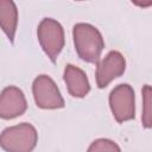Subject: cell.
<instances>
[{"label":"cell","instance_id":"cell-5","mask_svg":"<svg viewBox=\"0 0 152 152\" xmlns=\"http://www.w3.org/2000/svg\"><path fill=\"white\" fill-rule=\"evenodd\" d=\"M109 107L114 119L122 124L135 116V96L133 88L127 83L118 84L109 94Z\"/></svg>","mask_w":152,"mask_h":152},{"label":"cell","instance_id":"cell-4","mask_svg":"<svg viewBox=\"0 0 152 152\" xmlns=\"http://www.w3.org/2000/svg\"><path fill=\"white\" fill-rule=\"evenodd\" d=\"M32 93L36 104L42 109H58L65 104L57 84L45 74L38 75L33 80Z\"/></svg>","mask_w":152,"mask_h":152},{"label":"cell","instance_id":"cell-6","mask_svg":"<svg viewBox=\"0 0 152 152\" xmlns=\"http://www.w3.org/2000/svg\"><path fill=\"white\" fill-rule=\"evenodd\" d=\"M126 69V59L119 51H109L101 61L97 62L95 78L99 88H106L113 80L120 77Z\"/></svg>","mask_w":152,"mask_h":152},{"label":"cell","instance_id":"cell-11","mask_svg":"<svg viewBox=\"0 0 152 152\" xmlns=\"http://www.w3.org/2000/svg\"><path fill=\"white\" fill-rule=\"evenodd\" d=\"M87 152H121V148L110 139L99 138L89 145Z\"/></svg>","mask_w":152,"mask_h":152},{"label":"cell","instance_id":"cell-8","mask_svg":"<svg viewBox=\"0 0 152 152\" xmlns=\"http://www.w3.org/2000/svg\"><path fill=\"white\" fill-rule=\"evenodd\" d=\"M63 78L66 84L68 91L72 97L82 99L90 91V83L87 77V74L78 66L66 64Z\"/></svg>","mask_w":152,"mask_h":152},{"label":"cell","instance_id":"cell-1","mask_svg":"<svg viewBox=\"0 0 152 152\" xmlns=\"http://www.w3.org/2000/svg\"><path fill=\"white\" fill-rule=\"evenodd\" d=\"M72 38L78 57L87 63L97 64L104 49L101 32L88 23H77L72 27Z\"/></svg>","mask_w":152,"mask_h":152},{"label":"cell","instance_id":"cell-2","mask_svg":"<svg viewBox=\"0 0 152 152\" xmlns=\"http://www.w3.org/2000/svg\"><path fill=\"white\" fill-rule=\"evenodd\" d=\"M37 142V129L28 122L7 127L0 133V147L6 152H32Z\"/></svg>","mask_w":152,"mask_h":152},{"label":"cell","instance_id":"cell-3","mask_svg":"<svg viewBox=\"0 0 152 152\" xmlns=\"http://www.w3.org/2000/svg\"><path fill=\"white\" fill-rule=\"evenodd\" d=\"M37 37L45 55L55 63L65 44L64 28L61 23L53 18L42 19L37 27Z\"/></svg>","mask_w":152,"mask_h":152},{"label":"cell","instance_id":"cell-7","mask_svg":"<svg viewBox=\"0 0 152 152\" xmlns=\"http://www.w3.org/2000/svg\"><path fill=\"white\" fill-rule=\"evenodd\" d=\"M27 109V101L23 90L15 86L6 87L0 94V118L11 120L23 115Z\"/></svg>","mask_w":152,"mask_h":152},{"label":"cell","instance_id":"cell-10","mask_svg":"<svg viewBox=\"0 0 152 152\" xmlns=\"http://www.w3.org/2000/svg\"><path fill=\"white\" fill-rule=\"evenodd\" d=\"M142 114H141V121H142V126L145 128H151L152 126V119H151V87L150 84H145L142 90Z\"/></svg>","mask_w":152,"mask_h":152},{"label":"cell","instance_id":"cell-9","mask_svg":"<svg viewBox=\"0 0 152 152\" xmlns=\"http://www.w3.org/2000/svg\"><path fill=\"white\" fill-rule=\"evenodd\" d=\"M18 27V8L12 0H0V28L11 43L14 42Z\"/></svg>","mask_w":152,"mask_h":152}]
</instances>
